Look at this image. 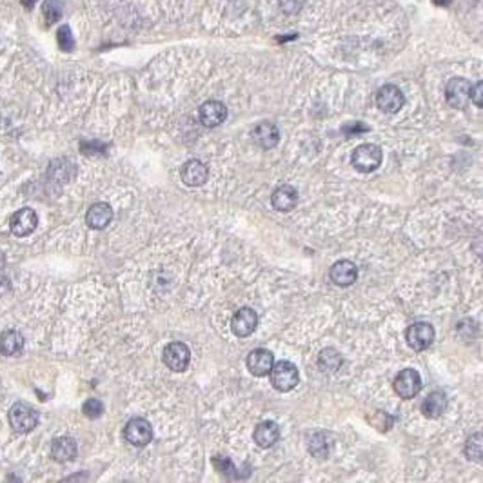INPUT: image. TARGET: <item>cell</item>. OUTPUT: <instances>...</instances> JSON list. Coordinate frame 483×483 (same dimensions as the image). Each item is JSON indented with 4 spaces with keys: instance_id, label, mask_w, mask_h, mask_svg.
Wrapping results in <instances>:
<instances>
[{
    "instance_id": "obj_1",
    "label": "cell",
    "mask_w": 483,
    "mask_h": 483,
    "mask_svg": "<svg viewBox=\"0 0 483 483\" xmlns=\"http://www.w3.org/2000/svg\"><path fill=\"white\" fill-rule=\"evenodd\" d=\"M269 377L273 387L280 392L293 391L298 385V381H300V372H298L296 366L287 360H280L276 363H273Z\"/></svg>"
},
{
    "instance_id": "obj_2",
    "label": "cell",
    "mask_w": 483,
    "mask_h": 483,
    "mask_svg": "<svg viewBox=\"0 0 483 483\" xmlns=\"http://www.w3.org/2000/svg\"><path fill=\"white\" fill-rule=\"evenodd\" d=\"M383 160V151L378 148L377 144H361L352 151L351 164L352 168L360 173H372L380 168Z\"/></svg>"
},
{
    "instance_id": "obj_3",
    "label": "cell",
    "mask_w": 483,
    "mask_h": 483,
    "mask_svg": "<svg viewBox=\"0 0 483 483\" xmlns=\"http://www.w3.org/2000/svg\"><path fill=\"white\" fill-rule=\"evenodd\" d=\"M124 438L135 447H146L153 440V427L146 418H131L124 427Z\"/></svg>"
},
{
    "instance_id": "obj_4",
    "label": "cell",
    "mask_w": 483,
    "mask_h": 483,
    "mask_svg": "<svg viewBox=\"0 0 483 483\" xmlns=\"http://www.w3.org/2000/svg\"><path fill=\"white\" fill-rule=\"evenodd\" d=\"M422 391V377L416 369H402L394 378V392L403 400H411Z\"/></svg>"
},
{
    "instance_id": "obj_5",
    "label": "cell",
    "mask_w": 483,
    "mask_h": 483,
    "mask_svg": "<svg viewBox=\"0 0 483 483\" xmlns=\"http://www.w3.org/2000/svg\"><path fill=\"white\" fill-rule=\"evenodd\" d=\"M10 423L16 432H30L36 427L38 423V412L33 407L19 402L11 407Z\"/></svg>"
},
{
    "instance_id": "obj_6",
    "label": "cell",
    "mask_w": 483,
    "mask_h": 483,
    "mask_svg": "<svg viewBox=\"0 0 483 483\" xmlns=\"http://www.w3.org/2000/svg\"><path fill=\"white\" fill-rule=\"evenodd\" d=\"M471 87H473V84L467 78H462V76H456V78L449 82L447 87H445V98H447L449 106L454 107V109H463L467 106L469 100H471Z\"/></svg>"
},
{
    "instance_id": "obj_7",
    "label": "cell",
    "mask_w": 483,
    "mask_h": 483,
    "mask_svg": "<svg viewBox=\"0 0 483 483\" xmlns=\"http://www.w3.org/2000/svg\"><path fill=\"white\" fill-rule=\"evenodd\" d=\"M405 338L411 349H414V351H425L434 341V327L431 324H427V322H416V324H412L407 329Z\"/></svg>"
},
{
    "instance_id": "obj_8",
    "label": "cell",
    "mask_w": 483,
    "mask_h": 483,
    "mask_svg": "<svg viewBox=\"0 0 483 483\" xmlns=\"http://www.w3.org/2000/svg\"><path fill=\"white\" fill-rule=\"evenodd\" d=\"M191 361V351L183 341H173L164 349V363L175 372H182L188 369Z\"/></svg>"
},
{
    "instance_id": "obj_9",
    "label": "cell",
    "mask_w": 483,
    "mask_h": 483,
    "mask_svg": "<svg viewBox=\"0 0 483 483\" xmlns=\"http://www.w3.org/2000/svg\"><path fill=\"white\" fill-rule=\"evenodd\" d=\"M256 326H258V315L251 307L238 309L233 315V320H231V330L238 338H247V336L253 335L256 330Z\"/></svg>"
},
{
    "instance_id": "obj_10",
    "label": "cell",
    "mask_w": 483,
    "mask_h": 483,
    "mask_svg": "<svg viewBox=\"0 0 483 483\" xmlns=\"http://www.w3.org/2000/svg\"><path fill=\"white\" fill-rule=\"evenodd\" d=\"M403 104H405L403 93L392 84L380 87V91L377 93V106L383 113H398L403 107Z\"/></svg>"
},
{
    "instance_id": "obj_11",
    "label": "cell",
    "mask_w": 483,
    "mask_h": 483,
    "mask_svg": "<svg viewBox=\"0 0 483 483\" xmlns=\"http://www.w3.org/2000/svg\"><path fill=\"white\" fill-rule=\"evenodd\" d=\"M207 177V166L203 162H200V160H188V162L180 168V178H182V182L186 183V186H189V188H200V186L205 183Z\"/></svg>"
},
{
    "instance_id": "obj_12",
    "label": "cell",
    "mask_w": 483,
    "mask_h": 483,
    "mask_svg": "<svg viewBox=\"0 0 483 483\" xmlns=\"http://www.w3.org/2000/svg\"><path fill=\"white\" fill-rule=\"evenodd\" d=\"M38 216L33 209L24 207L11 216V233L15 236H27L36 229Z\"/></svg>"
},
{
    "instance_id": "obj_13",
    "label": "cell",
    "mask_w": 483,
    "mask_h": 483,
    "mask_svg": "<svg viewBox=\"0 0 483 483\" xmlns=\"http://www.w3.org/2000/svg\"><path fill=\"white\" fill-rule=\"evenodd\" d=\"M275 363V356L267 349H254L247 356V369L253 377H267Z\"/></svg>"
},
{
    "instance_id": "obj_14",
    "label": "cell",
    "mask_w": 483,
    "mask_h": 483,
    "mask_svg": "<svg viewBox=\"0 0 483 483\" xmlns=\"http://www.w3.org/2000/svg\"><path fill=\"white\" fill-rule=\"evenodd\" d=\"M200 122L205 127H216L227 118V107L218 100L203 102L199 111Z\"/></svg>"
},
{
    "instance_id": "obj_15",
    "label": "cell",
    "mask_w": 483,
    "mask_h": 483,
    "mask_svg": "<svg viewBox=\"0 0 483 483\" xmlns=\"http://www.w3.org/2000/svg\"><path fill=\"white\" fill-rule=\"evenodd\" d=\"M296 203H298V193L293 186H287V183L276 188L271 194V205L278 213H289L296 207Z\"/></svg>"
},
{
    "instance_id": "obj_16",
    "label": "cell",
    "mask_w": 483,
    "mask_h": 483,
    "mask_svg": "<svg viewBox=\"0 0 483 483\" xmlns=\"http://www.w3.org/2000/svg\"><path fill=\"white\" fill-rule=\"evenodd\" d=\"M253 440L260 449H271L273 445H276V442L280 440L278 423L273 420L260 422L253 431Z\"/></svg>"
},
{
    "instance_id": "obj_17",
    "label": "cell",
    "mask_w": 483,
    "mask_h": 483,
    "mask_svg": "<svg viewBox=\"0 0 483 483\" xmlns=\"http://www.w3.org/2000/svg\"><path fill=\"white\" fill-rule=\"evenodd\" d=\"M329 276L336 285L349 287V285L355 284L356 278H358V267H356L355 262H351V260H340V262H336V264L330 267Z\"/></svg>"
},
{
    "instance_id": "obj_18",
    "label": "cell",
    "mask_w": 483,
    "mask_h": 483,
    "mask_svg": "<svg viewBox=\"0 0 483 483\" xmlns=\"http://www.w3.org/2000/svg\"><path fill=\"white\" fill-rule=\"evenodd\" d=\"M253 140L262 149H273L280 142V131L276 124L260 122L253 129Z\"/></svg>"
},
{
    "instance_id": "obj_19",
    "label": "cell",
    "mask_w": 483,
    "mask_h": 483,
    "mask_svg": "<svg viewBox=\"0 0 483 483\" xmlns=\"http://www.w3.org/2000/svg\"><path fill=\"white\" fill-rule=\"evenodd\" d=\"M113 220V209L109 203L98 202L93 203L91 207L87 209L86 224L91 229H104Z\"/></svg>"
},
{
    "instance_id": "obj_20",
    "label": "cell",
    "mask_w": 483,
    "mask_h": 483,
    "mask_svg": "<svg viewBox=\"0 0 483 483\" xmlns=\"http://www.w3.org/2000/svg\"><path fill=\"white\" fill-rule=\"evenodd\" d=\"M75 173V164L69 162L67 158L53 160V162L49 164V168H47V178L55 183H67L69 180H73Z\"/></svg>"
},
{
    "instance_id": "obj_21",
    "label": "cell",
    "mask_w": 483,
    "mask_h": 483,
    "mask_svg": "<svg viewBox=\"0 0 483 483\" xmlns=\"http://www.w3.org/2000/svg\"><path fill=\"white\" fill-rule=\"evenodd\" d=\"M76 442L69 436H60L56 438L55 442L51 443V458L55 462H71L73 458L76 456Z\"/></svg>"
},
{
    "instance_id": "obj_22",
    "label": "cell",
    "mask_w": 483,
    "mask_h": 483,
    "mask_svg": "<svg viewBox=\"0 0 483 483\" xmlns=\"http://www.w3.org/2000/svg\"><path fill=\"white\" fill-rule=\"evenodd\" d=\"M447 409V396L442 391L429 392L427 398L422 402L423 416L427 418H440Z\"/></svg>"
},
{
    "instance_id": "obj_23",
    "label": "cell",
    "mask_w": 483,
    "mask_h": 483,
    "mask_svg": "<svg viewBox=\"0 0 483 483\" xmlns=\"http://www.w3.org/2000/svg\"><path fill=\"white\" fill-rule=\"evenodd\" d=\"M24 349V336L19 330H4L0 335V352L4 356H19Z\"/></svg>"
},
{
    "instance_id": "obj_24",
    "label": "cell",
    "mask_w": 483,
    "mask_h": 483,
    "mask_svg": "<svg viewBox=\"0 0 483 483\" xmlns=\"http://www.w3.org/2000/svg\"><path fill=\"white\" fill-rule=\"evenodd\" d=\"M341 361H344V358H341V355L336 351L335 347H326L318 355V367H320L322 371L336 372L341 367Z\"/></svg>"
},
{
    "instance_id": "obj_25",
    "label": "cell",
    "mask_w": 483,
    "mask_h": 483,
    "mask_svg": "<svg viewBox=\"0 0 483 483\" xmlns=\"http://www.w3.org/2000/svg\"><path fill=\"white\" fill-rule=\"evenodd\" d=\"M465 456L471 460V462L482 463L483 460V434L482 432H474L471 434L465 443Z\"/></svg>"
},
{
    "instance_id": "obj_26",
    "label": "cell",
    "mask_w": 483,
    "mask_h": 483,
    "mask_svg": "<svg viewBox=\"0 0 483 483\" xmlns=\"http://www.w3.org/2000/svg\"><path fill=\"white\" fill-rule=\"evenodd\" d=\"M329 445L330 443L327 442L326 432H316V434H313V438H311L309 451L318 458H327V454H329Z\"/></svg>"
},
{
    "instance_id": "obj_27",
    "label": "cell",
    "mask_w": 483,
    "mask_h": 483,
    "mask_svg": "<svg viewBox=\"0 0 483 483\" xmlns=\"http://www.w3.org/2000/svg\"><path fill=\"white\" fill-rule=\"evenodd\" d=\"M56 42H58V47L66 53L75 49V38H73L71 30L67 25H62L60 30L56 31Z\"/></svg>"
},
{
    "instance_id": "obj_28",
    "label": "cell",
    "mask_w": 483,
    "mask_h": 483,
    "mask_svg": "<svg viewBox=\"0 0 483 483\" xmlns=\"http://www.w3.org/2000/svg\"><path fill=\"white\" fill-rule=\"evenodd\" d=\"M42 13H44V16H46V25H51L60 19L62 11L56 0H46V4H44V8H42Z\"/></svg>"
},
{
    "instance_id": "obj_29",
    "label": "cell",
    "mask_w": 483,
    "mask_h": 483,
    "mask_svg": "<svg viewBox=\"0 0 483 483\" xmlns=\"http://www.w3.org/2000/svg\"><path fill=\"white\" fill-rule=\"evenodd\" d=\"M82 412H84L87 418L95 420V418L102 416V412H104V403H102L98 398H89V400L82 405Z\"/></svg>"
},
{
    "instance_id": "obj_30",
    "label": "cell",
    "mask_w": 483,
    "mask_h": 483,
    "mask_svg": "<svg viewBox=\"0 0 483 483\" xmlns=\"http://www.w3.org/2000/svg\"><path fill=\"white\" fill-rule=\"evenodd\" d=\"M304 0H280V8L285 15H296L302 10Z\"/></svg>"
},
{
    "instance_id": "obj_31",
    "label": "cell",
    "mask_w": 483,
    "mask_h": 483,
    "mask_svg": "<svg viewBox=\"0 0 483 483\" xmlns=\"http://www.w3.org/2000/svg\"><path fill=\"white\" fill-rule=\"evenodd\" d=\"M471 102H474L478 107H483V82H476L471 87Z\"/></svg>"
},
{
    "instance_id": "obj_32",
    "label": "cell",
    "mask_w": 483,
    "mask_h": 483,
    "mask_svg": "<svg viewBox=\"0 0 483 483\" xmlns=\"http://www.w3.org/2000/svg\"><path fill=\"white\" fill-rule=\"evenodd\" d=\"M11 289V284H10V280L5 278L4 275H0V296H4L8 291Z\"/></svg>"
},
{
    "instance_id": "obj_33",
    "label": "cell",
    "mask_w": 483,
    "mask_h": 483,
    "mask_svg": "<svg viewBox=\"0 0 483 483\" xmlns=\"http://www.w3.org/2000/svg\"><path fill=\"white\" fill-rule=\"evenodd\" d=\"M35 4H36V0H22V5H24V8H27V10H31V8H33Z\"/></svg>"
},
{
    "instance_id": "obj_34",
    "label": "cell",
    "mask_w": 483,
    "mask_h": 483,
    "mask_svg": "<svg viewBox=\"0 0 483 483\" xmlns=\"http://www.w3.org/2000/svg\"><path fill=\"white\" fill-rule=\"evenodd\" d=\"M432 2H434L436 5H449V4H451V0H432Z\"/></svg>"
}]
</instances>
